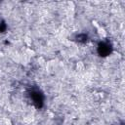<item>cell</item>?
<instances>
[{"label": "cell", "mask_w": 125, "mask_h": 125, "mask_svg": "<svg viewBox=\"0 0 125 125\" xmlns=\"http://www.w3.org/2000/svg\"><path fill=\"white\" fill-rule=\"evenodd\" d=\"M98 28V34L102 37V38H104L105 36H106V31H105V29L104 28V27H101V26H98L97 27Z\"/></svg>", "instance_id": "cell-1"}, {"label": "cell", "mask_w": 125, "mask_h": 125, "mask_svg": "<svg viewBox=\"0 0 125 125\" xmlns=\"http://www.w3.org/2000/svg\"><path fill=\"white\" fill-rule=\"evenodd\" d=\"M75 67H76V70L77 71H82V70H84L85 65H84V63L82 62H76Z\"/></svg>", "instance_id": "cell-2"}, {"label": "cell", "mask_w": 125, "mask_h": 125, "mask_svg": "<svg viewBox=\"0 0 125 125\" xmlns=\"http://www.w3.org/2000/svg\"><path fill=\"white\" fill-rule=\"evenodd\" d=\"M25 55L29 58V57H33L34 55H35V51L34 50H32V49H30V48H27L26 50H25Z\"/></svg>", "instance_id": "cell-3"}, {"label": "cell", "mask_w": 125, "mask_h": 125, "mask_svg": "<svg viewBox=\"0 0 125 125\" xmlns=\"http://www.w3.org/2000/svg\"><path fill=\"white\" fill-rule=\"evenodd\" d=\"M1 125H12V122H11V120L9 118H2Z\"/></svg>", "instance_id": "cell-4"}, {"label": "cell", "mask_w": 125, "mask_h": 125, "mask_svg": "<svg viewBox=\"0 0 125 125\" xmlns=\"http://www.w3.org/2000/svg\"><path fill=\"white\" fill-rule=\"evenodd\" d=\"M24 42H25V44H26L27 46H29V45L31 44V39H30L28 36H25V37H24Z\"/></svg>", "instance_id": "cell-5"}, {"label": "cell", "mask_w": 125, "mask_h": 125, "mask_svg": "<svg viewBox=\"0 0 125 125\" xmlns=\"http://www.w3.org/2000/svg\"><path fill=\"white\" fill-rule=\"evenodd\" d=\"M38 63H39L40 65H43V64L45 63V61H44V59H43L42 57H40V58L38 59Z\"/></svg>", "instance_id": "cell-6"}, {"label": "cell", "mask_w": 125, "mask_h": 125, "mask_svg": "<svg viewBox=\"0 0 125 125\" xmlns=\"http://www.w3.org/2000/svg\"><path fill=\"white\" fill-rule=\"evenodd\" d=\"M23 121H24L25 123H29V122H31V118H30V117H25V118L23 119Z\"/></svg>", "instance_id": "cell-7"}]
</instances>
